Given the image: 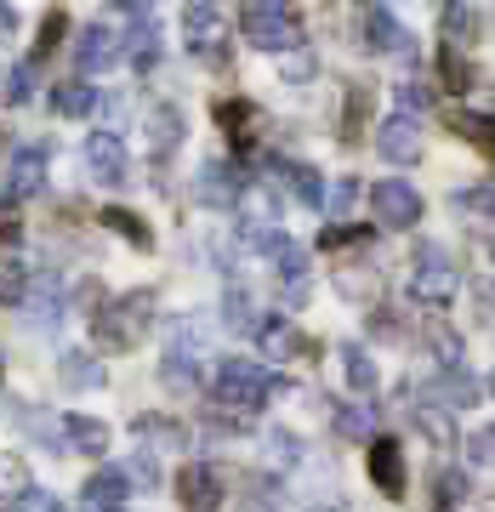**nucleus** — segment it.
<instances>
[{
    "instance_id": "obj_1",
    "label": "nucleus",
    "mask_w": 495,
    "mask_h": 512,
    "mask_svg": "<svg viewBox=\"0 0 495 512\" xmlns=\"http://www.w3.org/2000/svg\"><path fill=\"white\" fill-rule=\"evenodd\" d=\"M148 319H154V291H131V296H109L103 313H92V330L103 348H137Z\"/></svg>"
},
{
    "instance_id": "obj_2",
    "label": "nucleus",
    "mask_w": 495,
    "mask_h": 512,
    "mask_svg": "<svg viewBox=\"0 0 495 512\" xmlns=\"http://www.w3.org/2000/svg\"><path fill=\"white\" fill-rule=\"evenodd\" d=\"M211 393L228 410H262V399L274 393V370L257 365V359H222L217 376H211Z\"/></svg>"
},
{
    "instance_id": "obj_3",
    "label": "nucleus",
    "mask_w": 495,
    "mask_h": 512,
    "mask_svg": "<svg viewBox=\"0 0 495 512\" xmlns=\"http://www.w3.org/2000/svg\"><path fill=\"white\" fill-rule=\"evenodd\" d=\"M239 29L245 40L257 46V52H291L302 46V23H296L291 6H274V0H262V6H239Z\"/></svg>"
},
{
    "instance_id": "obj_4",
    "label": "nucleus",
    "mask_w": 495,
    "mask_h": 512,
    "mask_svg": "<svg viewBox=\"0 0 495 512\" xmlns=\"http://www.w3.org/2000/svg\"><path fill=\"white\" fill-rule=\"evenodd\" d=\"M410 291L422 296V302H450L456 296V268H450V251L444 245H416L410 256Z\"/></svg>"
},
{
    "instance_id": "obj_5",
    "label": "nucleus",
    "mask_w": 495,
    "mask_h": 512,
    "mask_svg": "<svg viewBox=\"0 0 495 512\" xmlns=\"http://www.w3.org/2000/svg\"><path fill=\"white\" fill-rule=\"evenodd\" d=\"M370 211H376L382 228H416L422 222V194L404 177H382V183H370Z\"/></svg>"
},
{
    "instance_id": "obj_6",
    "label": "nucleus",
    "mask_w": 495,
    "mask_h": 512,
    "mask_svg": "<svg viewBox=\"0 0 495 512\" xmlns=\"http://www.w3.org/2000/svg\"><path fill=\"white\" fill-rule=\"evenodd\" d=\"M205 365V325L200 319H177L171 342H165V382H194Z\"/></svg>"
},
{
    "instance_id": "obj_7",
    "label": "nucleus",
    "mask_w": 495,
    "mask_h": 512,
    "mask_svg": "<svg viewBox=\"0 0 495 512\" xmlns=\"http://www.w3.org/2000/svg\"><path fill=\"white\" fill-rule=\"evenodd\" d=\"M177 501H183V512H217L222 507V473L211 461H188L183 473H177Z\"/></svg>"
},
{
    "instance_id": "obj_8",
    "label": "nucleus",
    "mask_w": 495,
    "mask_h": 512,
    "mask_svg": "<svg viewBox=\"0 0 495 512\" xmlns=\"http://www.w3.org/2000/svg\"><path fill=\"white\" fill-rule=\"evenodd\" d=\"M74 57H80V74H103L126 57V40L114 35L109 23H86L80 40H74Z\"/></svg>"
},
{
    "instance_id": "obj_9",
    "label": "nucleus",
    "mask_w": 495,
    "mask_h": 512,
    "mask_svg": "<svg viewBox=\"0 0 495 512\" xmlns=\"http://www.w3.org/2000/svg\"><path fill=\"white\" fill-rule=\"evenodd\" d=\"M86 165H92V183H126L131 177V160H126V143L120 131H92L86 137Z\"/></svg>"
},
{
    "instance_id": "obj_10",
    "label": "nucleus",
    "mask_w": 495,
    "mask_h": 512,
    "mask_svg": "<svg viewBox=\"0 0 495 512\" xmlns=\"http://www.w3.org/2000/svg\"><path fill=\"white\" fill-rule=\"evenodd\" d=\"M183 40L194 57H217L222 52V12L217 6H205V0L183 6Z\"/></svg>"
},
{
    "instance_id": "obj_11",
    "label": "nucleus",
    "mask_w": 495,
    "mask_h": 512,
    "mask_svg": "<svg viewBox=\"0 0 495 512\" xmlns=\"http://www.w3.org/2000/svg\"><path fill=\"white\" fill-rule=\"evenodd\" d=\"M376 154L393 165H410L416 154H422V126L410 120V114H393V120H382V131H376Z\"/></svg>"
},
{
    "instance_id": "obj_12",
    "label": "nucleus",
    "mask_w": 495,
    "mask_h": 512,
    "mask_svg": "<svg viewBox=\"0 0 495 512\" xmlns=\"http://www.w3.org/2000/svg\"><path fill=\"white\" fill-rule=\"evenodd\" d=\"M245 183H239V171L228 160H205L200 177H194V200L200 205H239Z\"/></svg>"
},
{
    "instance_id": "obj_13",
    "label": "nucleus",
    "mask_w": 495,
    "mask_h": 512,
    "mask_svg": "<svg viewBox=\"0 0 495 512\" xmlns=\"http://www.w3.org/2000/svg\"><path fill=\"white\" fill-rule=\"evenodd\" d=\"M126 495H131L126 467H97V473L86 478V490H80V501H86L92 512H126Z\"/></svg>"
},
{
    "instance_id": "obj_14",
    "label": "nucleus",
    "mask_w": 495,
    "mask_h": 512,
    "mask_svg": "<svg viewBox=\"0 0 495 512\" xmlns=\"http://www.w3.org/2000/svg\"><path fill=\"white\" fill-rule=\"evenodd\" d=\"M370 478H376V490L382 495H393V501H399L404 495V450L393 439H370Z\"/></svg>"
},
{
    "instance_id": "obj_15",
    "label": "nucleus",
    "mask_w": 495,
    "mask_h": 512,
    "mask_svg": "<svg viewBox=\"0 0 495 512\" xmlns=\"http://www.w3.org/2000/svg\"><path fill=\"white\" fill-rule=\"evenodd\" d=\"M57 382L69 387V393H92V387H103V382H109V370H103V359H97V353L69 348L63 359H57Z\"/></svg>"
},
{
    "instance_id": "obj_16",
    "label": "nucleus",
    "mask_w": 495,
    "mask_h": 512,
    "mask_svg": "<svg viewBox=\"0 0 495 512\" xmlns=\"http://www.w3.org/2000/svg\"><path fill=\"white\" fill-rule=\"evenodd\" d=\"M478 376H467V370H444L439 382L427 387V404H439V410H473L478 404Z\"/></svg>"
},
{
    "instance_id": "obj_17",
    "label": "nucleus",
    "mask_w": 495,
    "mask_h": 512,
    "mask_svg": "<svg viewBox=\"0 0 495 512\" xmlns=\"http://www.w3.org/2000/svg\"><path fill=\"white\" fill-rule=\"evenodd\" d=\"M239 222H245V234H274V222H279L274 188L245 183V194H239Z\"/></svg>"
},
{
    "instance_id": "obj_18",
    "label": "nucleus",
    "mask_w": 495,
    "mask_h": 512,
    "mask_svg": "<svg viewBox=\"0 0 495 512\" xmlns=\"http://www.w3.org/2000/svg\"><path fill=\"white\" fill-rule=\"evenodd\" d=\"M131 18V35H126V52L137 69H154V57H160V29H154V12L148 6H126Z\"/></svg>"
},
{
    "instance_id": "obj_19",
    "label": "nucleus",
    "mask_w": 495,
    "mask_h": 512,
    "mask_svg": "<svg viewBox=\"0 0 495 512\" xmlns=\"http://www.w3.org/2000/svg\"><path fill=\"white\" fill-rule=\"evenodd\" d=\"M257 342H262L268 359H308V353H313V342H308V336H296L291 319H262Z\"/></svg>"
},
{
    "instance_id": "obj_20",
    "label": "nucleus",
    "mask_w": 495,
    "mask_h": 512,
    "mask_svg": "<svg viewBox=\"0 0 495 512\" xmlns=\"http://www.w3.org/2000/svg\"><path fill=\"white\" fill-rule=\"evenodd\" d=\"M63 444H69V450H80V456H109L114 433L97 416H69V421H63Z\"/></svg>"
},
{
    "instance_id": "obj_21",
    "label": "nucleus",
    "mask_w": 495,
    "mask_h": 512,
    "mask_svg": "<svg viewBox=\"0 0 495 512\" xmlns=\"http://www.w3.org/2000/svg\"><path fill=\"white\" fill-rule=\"evenodd\" d=\"M40 183H46V154L40 148H18V160L6 171V194L12 200H29V194H40Z\"/></svg>"
},
{
    "instance_id": "obj_22",
    "label": "nucleus",
    "mask_w": 495,
    "mask_h": 512,
    "mask_svg": "<svg viewBox=\"0 0 495 512\" xmlns=\"http://www.w3.org/2000/svg\"><path fill=\"white\" fill-rule=\"evenodd\" d=\"M365 35L376 52H410V35H404V23L393 18V6H370L365 12Z\"/></svg>"
},
{
    "instance_id": "obj_23",
    "label": "nucleus",
    "mask_w": 495,
    "mask_h": 512,
    "mask_svg": "<svg viewBox=\"0 0 495 512\" xmlns=\"http://www.w3.org/2000/svg\"><path fill=\"white\" fill-rule=\"evenodd\" d=\"M183 143V114L171 109V103H154L148 109V154H171V148Z\"/></svg>"
},
{
    "instance_id": "obj_24",
    "label": "nucleus",
    "mask_w": 495,
    "mask_h": 512,
    "mask_svg": "<svg viewBox=\"0 0 495 512\" xmlns=\"http://www.w3.org/2000/svg\"><path fill=\"white\" fill-rule=\"evenodd\" d=\"M217 126L234 137L239 148L257 137V126H262V114H257V103H245V97H228V103H217Z\"/></svg>"
},
{
    "instance_id": "obj_25",
    "label": "nucleus",
    "mask_w": 495,
    "mask_h": 512,
    "mask_svg": "<svg viewBox=\"0 0 495 512\" xmlns=\"http://www.w3.org/2000/svg\"><path fill=\"white\" fill-rule=\"evenodd\" d=\"M52 109L63 114V120H86V114L97 109V86H92V80H80V74H74V80L52 86Z\"/></svg>"
},
{
    "instance_id": "obj_26",
    "label": "nucleus",
    "mask_w": 495,
    "mask_h": 512,
    "mask_svg": "<svg viewBox=\"0 0 495 512\" xmlns=\"http://www.w3.org/2000/svg\"><path fill=\"white\" fill-rule=\"evenodd\" d=\"M29 268H23L18 256H0V308H23L29 302Z\"/></svg>"
},
{
    "instance_id": "obj_27",
    "label": "nucleus",
    "mask_w": 495,
    "mask_h": 512,
    "mask_svg": "<svg viewBox=\"0 0 495 512\" xmlns=\"http://www.w3.org/2000/svg\"><path fill=\"white\" fill-rule=\"evenodd\" d=\"M103 228H109V234H120V239H131L137 251H148V245H154L148 222L137 217V211H126V205H109V211H103Z\"/></svg>"
},
{
    "instance_id": "obj_28",
    "label": "nucleus",
    "mask_w": 495,
    "mask_h": 512,
    "mask_svg": "<svg viewBox=\"0 0 495 512\" xmlns=\"http://www.w3.org/2000/svg\"><path fill=\"white\" fill-rule=\"evenodd\" d=\"M285 183H291V194H296L302 205L325 211V177H319L313 165H285Z\"/></svg>"
},
{
    "instance_id": "obj_29",
    "label": "nucleus",
    "mask_w": 495,
    "mask_h": 512,
    "mask_svg": "<svg viewBox=\"0 0 495 512\" xmlns=\"http://www.w3.org/2000/svg\"><path fill=\"white\" fill-rule=\"evenodd\" d=\"M222 325L239 330V336H257V330H262V319H257V308H251V296H245V291L222 296Z\"/></svg>"
},
{
    "instance_id": "obj_30",
    "label": "nucleus",
    "mask_w": 495,
    "mask_h": 512,
    "mask_svg": "<svg viewBox=\"0 0 495 512\" xmlns=\"http://www.w3.org/2000/svg\"><path fill=\"white\" fill-rule=\"evenodd\" d=\"M131 433H137V439H154L160 450H177V444L188 439V433H183L171 416H137V421H131Z\"/></svg>"
},
{
    "instance_id": "obj_31",
    "label": "nucleus",
    "mask_w": 495,
    "mask_h": 512,
    "mask_svg": "<svg viewBox=\"0 0 495 512\" xmlns=\"http://www.w3.org/2000/svg\"><path fill=\"white\" fill-rule=\"evenodd\" d=\"M29 495V461L0 450V501H23Z\"/></svg>"
},
{
    "instance_id": "obj_32",
    "label": "nucleus",
    "mask_w": 495,
    "mask_h": 512,
    "mask_svg": "<svg viewBox=\"0 0 495 512\" xmlns=\"http://www.w3.org/2000/svg\"><path fill=\"white\" fill-rule=\"evenodd\" d=\"M63 29H69V12H63V6H52V12H46V18H40V40H35V57H29V63H46V57L57 52V46H63Z\"/></svg>"
},
{
    "instance_id": "obj_33",
    "label": "nucleus",
    "mask_w": 495,
    "mask_h": 512,
    "mask_svg": "<svg viewBox=\"0 0 495 512\" xmlns=\"http://www.w3.org/2000/svg\"><path fill=\"white\" fill-rule=\"evenodd\" d=\"M370 427H376V410H370V404H336V433H342V439L370 444Z\"/></svg>"
},
{
    "instance_id": "obj_34",
    "label": "nucleus",
    "mask_w": 495,
    "mask_h": 512,
    "mask_svg": "<svg viewBox=\"0 0 495 512\" xmlns=\"http://www.w3.org/2000/svg\"><path fill=\"white\" fill-rule=\"evenodd\" d=\"M342 370H348L353 393H370V387H376V359H370L365 348H342Z\"/></svg>"
},
{
    "instance_id": "obj_35",
    "label": "nucleus",
    "mask_w": 495,
    "mask_h": 512,
    "mask_svg": "<svg viewBox=\"0 0 495 512\" xmlns=\"http://www.w3.org/2000/svg\"><path fill=\"white\" fill-rule=\"evenodd\" d=\"M456 137H467L484 154H495V120H484V114H456Z\"/></svg>"
},
{
    "instance_id": "obj_36",
    "label": "nucleus",
    "mask_w": 495,
    "mask_h": 512,
    "mask_svg": "<svg viewBox=\"0 0 495 512\" xmlns=\"http://www.w3.org/2000/svg\"><path fill=\"white\" fill-rule=\"evenodd\" d=\"M35 86H40V69H35V63H18V69L6 74V103H12V109H18V103H29V97H35Z\"/></svg>"
},
{
    "instance_id": "obj_37",
    "label": "nucleus",
    "mask_w": 495,
    "mask_h": 512,
    "mask_svg": "<svg viewBox=\"0 0 495 512\" xmlns=\"http://www.w3.org/2000/svg\"><path fill=\"white\" fill-rule=\"evenodd\" d=\"M353 205H359V183H353V177H336V183L325 188V211H330L336 222H342V217L353 211Z\"/></svg>"
},
{
    "instance_id": "obj_38",
    "label": "nucleus",
    "mask_w": 495,
    "mask_h": 512,
    "mask_svg": "<svg viewBox=\"0 0 495 512\" xmlns=\"http://www.w3.org/2000/svg\"><path fill=\"white\" fill-rule=\"evenodd\" d=\"M422 109H433V86H427V80H404V86H399V114L416 120Z\"/></svg>"
},
{
    "instance_id": "obj_39",
    "label": "nucleus",
    "mask_w": 495,
    "mask_h": 512,
    "mask_svg": "<svg viewBox=\"0 0 495 512\" xmlns=\"http://www.w3.org/2000/svg\"><path fill=\"white\" fill-rule=\"evenodd\" d=\"M427 342H433V353H439V365H444V370H461V336H456L450 325H439L433 336H427Z\"/></svg>"
},
{
    "instance_id": "obj_40",
    "label": "nucleus",
    "mask_w": 495,
    "mask_h": 512,
    "mask_svg": "<svg viewBox=\"0 0 495 512\" xmlns=\"http://www.w3.org/2000/svg\"><path fill=\"white\" fill-rule=\"evenodd\" d=\"M461 495H467V478H461V473H439V507H433V512H456Z\"/></svg>"
},
{
    "instance_id": "obj_41",
    "label": "nucleus",
    "mask_w": 495,
    "mask_h": 512,
    "mask_svg": "<svg viewBox=\"0 0 495 512\" xmlns=\"http://www.w3.org/2000/svg\"><path fill=\"white\" fill-rule=\"evenodd\" d=\"M29 319H35L40 330H57V325H63V302H57V291H46V296H40Z\"/></svg>"
},
{
    "instance_id": "obj_42",
    "label": "nucleus",
    "mask_w": 495,
    "mask_h": 512,
    "mask_svg": "<svg viewBox=\"0 0 495 512\" xmlns=\"http://www.w3.org/2000/svg\"><path fill=\"white\" fill-rule=\"evenodd\" d=\"M296 456H302V450H296L291 433H268V461H274V467H296Z\"/></svg>"
},
{
    "instance_id": "obj_43",
    "label": "nucleus",
    "mask_w": 495,
    "mask_h": 512,
    "mask_svg": "<svg viewBox=\"0 0 495 512\" xmlns=\"http://www.w3.org/2000/svg\"><path fill=\"white\" fill-rule=\"evenodd\" d=\"M467 456H473L478 467H495V427H478L473 439H467Z\"/></svg>"
},
{
    "instance_id": "obj_44",
    "label": "nucleus",
    "mask_w": 495,
    "mask_h": 512,
    "mask_svg": "<svg viewBox=\"0 0 495 512\" xmlns=\"http://www.w3.org/2000/svg\"><path fill=\"white\" fill-rule=\"evenodd\" d=\"M126 478H137V484H160V467H154V456H148V450H137Z\"/></svg>"
},
{
    "instance_id": "obj_45",
    "label": "nucleus",
    "mask_w": 495,
    "mask_h": 512,
    "mask_svg": "<svg viewBox=\"0 0 495 512\" xmlns=\"http://www.w3.org/2000/svg\"><path fill=\"white\" fill-rule=\"evenodd\" d=\"M18 239H23V217L12 205H0V245H18Z\"/></svg>"
},
{
    "instance_id": "obj_46",
    "label": "nucleus",
    "mask_w": 495,
    "mask_h": 512,
    "mask_svg": "<svg viewBox=\"0 0 495 512\" xmlns=\"http://www.w3.org/2000/svg\"><path fill=\"white\" fill-rule=\"evenodd\" d=\"M359 120H365V86H353L348 97V137H359Z\"/></svg>"
},
{
    "instance_id": "obj_47",
    "label": "nucleus",
    "mask_w": 495,
    "mask_h": 512,
    "mask_svg": "<svg viewBox=\"0 0 495 512\" xmlns=\"http://www.w3.org/2000/svg\"><path fill=\"white\" fill-rule=\"evenodd\" d=\"M308 74H313V57H308V52H291V57H285V80H308Z\"/></svg>"
},
{
    "instance_id": "obj_48",
    "label": "nucleus",
    "mask_w": 495,
    "mask_h": 512,
    "mask_svg": "<svg viewBox=\"0 0 495 512\" xmlns=\"http://www.w3.org/2000/svg\"><path fill=\"white\" fill-rule=\"evenodd\" d=\"M12 35H18V6L0 0V40H12Z\"/></svg>"
},
{
    "instance_id": "obj_49",
    "label": "nucleus",
    "mask_w": 495,
    "mask_h": 512,
    "mask_svg": "<svg viewBox=\"0 0 495 512\" xmlns=\"http://www.w3.org/2000/svg\"><path fill=\"white\" fill-rule=\"evenodd\" d=\"M456 205H478V211H495V188H484V194H456Z\"/></svg>"
},
{
    "instance_id": "obj_50",
    "label": "nucleus",
    "mask_w": 495,
    "mask_h": 512,
    "mask_svg": "<svg viewBox=\"0 0 495 512\" xmlns=\"http://www.w3.org/2000/svg\"><path fill=\"white\" fill-rule=\"evenodd\" d=\"M484 308H490V319H495V291H490V296H484Z\"/></svg>"
},
{
    "instance_id": "obj_51",
    "label": "nucleus",
    "mask_w": 495,
    "mask_h": 512,
    "mask_svg": "<svg viewBox=\"0 0 495 512\" xmlns=\"http://www.w3.org/2000/svg\"><path fill=\"white\" fill-rule=\"evenodd\" d=\"M490 256H495V239H490Z\"/></svg>"
},
{
    "instance_id": "obj_52",
    "label": "nucleus",
    "mask_w": 495,
    "mask_h": 512,
    "mask_svg": "<svg viewBox=\"0 0 495 512\" xmlns=\"http://www.w3.org/2000/svg\"><path fill=\"white\" fill-rule=\"evenodd\" d=\"M490 393H495V376H490Z\"/></svg>"
},
{
    "instance_id": "obj_53",
    "label": "nucleus",
    "mask_w": 495,
    "mask_h": 512,
    "mask_svg": "<svg viewBox=\"0 0 495 512\" xmlns=\"http://www.w3.org/2000/svg\"><path fill=\"white\" fill-rule=\"evenodd\" d=\"M6 512H18V507H6Z\"/></svg>"
}]
</instances>
